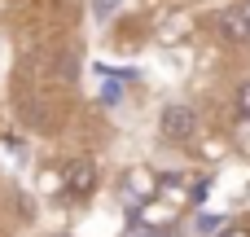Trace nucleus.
I'll list each match as a JSON object with an SVG mask.
<instances>
[{
  "label": "nucleus",
  "mask_w": 250,
  "mask_h": 237,
  "mask_svg": "<svg viewBox=\"0 0 250 237\" xmlns=\"http://www.w3.org/2000/svg\"><path fill=\"white\" fill-rule=\"evenodd\" d=\"M62 189H66L70 198H88V194L97 189V163H92V158H70V163L62 167Z\"/></svg>",
  "instance_id": "nucleus-1"
},
{
  "label": "nucleus",
  "mask_w": 250,
  "mask_h": 237,
  "mask_svg": "<svg viewBox=\"0 0 250 237\" xmlns=\"http://www.w3.org/2000/svg\"><path fill=\"white\" fill-rule=\"evenodd\" d=\"M198 132V114L189 106H167L163 110V136L167 141H189Z\"/></svg>",
  "instance_id": "nucleus-2"
},
{
  "label": "nucleus",
  "mask_w": 250,
  "mask_h": 237,
  "mask_svg": "<svg viewBox=\"0 0 250 237\" xmlns=\"http://www.w3.org/2000/svg\"><path fill=\"white\" fill-rule=\"evenodd\" d=\"M215 26H220L224 40L246 44L250 40V9H220V13H215Z\"/></svg>",
  "instance_id": "nucleus-3"
},
{
  "label": "nucleus",
  "mask_w": 250,
  "mask_h": 237,
  "mask_svg": "<svg viewBox=\"0 0 250 237\" xmlns=\"http://www.w3.org/2000/svg\"><path fill=\"white\" fill-rule=\"evenodd\" d=\"M237 150L250 158V119H242V123H237Z\"/></svg>",
  "instance_id": "nucleus-4"
},
{
  "label": "nucleus",
  "mask_w": 250,
  "mask_h": 237,
  "mask_svg": "<svg viewBox=\"0 0 250 237\" xmlns=\"http://www.w3.org/2000/svg\"><path fill=\"white\" fill-rule=\"evenodd\" d=\"M237 110H242V119H250V79L237 88Z\"/></svg>",
  "instance_id": "nucleus-5"
},
{
  "label": "nucleus",
  "mask_w": 250,
  "mask_h": 237,
  "mask_svg": "<svg viewBox=\"0 0 250 237\" xmlns=\"http://www.w3.org/2000/svg\"><path fill=\"white\" fill-rule=\"evenodd\" d=\"M119 97H123L119 84H105V88H101V101H105V106H119Z\"/></svg>",
  "instance_id": "nucleus-6"
},
{
  "label": "nucleus",
  "mask_w": 250,
  "mask_h": 237,
  "mask_svg": "<svg viewBox=\"0 0 250 237\" xmlns=\"http://www.w3.org/2000/svg\"><path fill=\"white\" fill-rule=\"evenodd\" d=\"M215 237H250V224H229V229H220Z\"/></svg>",
  "instance_id": "nucleus-7"
},
{
  "label": "nucleus",
  "mask_w": 250,
  "mask_h": 237,
  "mask_svg": "<svg viewBox=\"0 0 250 237\" xmlns=\"http://www.w3.org/2000/svg\"><path fill=\"white\" fill-rule=\"evenodd\" d=\"M114 4H119V0H92V9H97V18H110V13H114Z\"/></svg>",
  "instance_id": "nucleus-8"
},
{
  "label": "nucleus",
  "mask_w": 250,
  "mask_h": 237,
  "mask_svg": "<svg viewBox=\"0 0 250 237\" xmlns=\"http://www.w3.org/2000/svg\"><path fill=\"white\" fill-rule=\"evenodd\" d=\"M215 229H220L215 215H202V220H198V233H215Z\"/></svg>",
  "instance_id": "nucleus-9"
},
{
  "label": "nucleus",
  "mask_w": 250,
  "mask_h": 237,
  "mask_svg": "<svg viewBox=\"0 0 250 237\" xmlns=\"http://www.w3.org/2000/svg\"><path fill=\"white\" fill-rule=\"evenodd\" d=\"M136 237H171V233H163V229H149V233H136Z\"/></svg>",
  "instance_id": "nucleus-10"
}]
</instances>
